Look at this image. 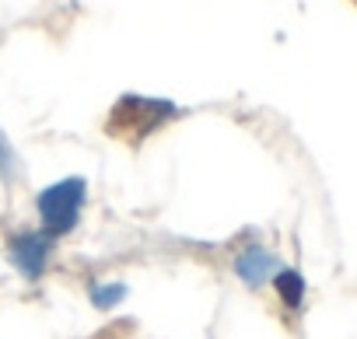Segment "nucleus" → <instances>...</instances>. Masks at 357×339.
Instances as JSON below:
<instances>
[{
  "label": "nucleus",
  "instance_id": "nucleus-1",
  "mask_svg": "<svg viewBox=\"0 0 357 339\" xmlns=\"http://www.w3.org/2000/svg\"><path fill=\"white\" fill-rule=\"evenodd\" d=\"M84 203H88V182H84L81 175H67V179L46 186V189L36 196L39 228H43L50 238H67V235H74V228L81 224Z\"/></svg>",
  "mask_w": 357,
  "mask_h": 339
},
{
  "label": "nucleus",
  "instance_id": "nucleus-2",
  "mask_svg": "<svg viewBox=\"0 0 357 339\" xmlns=\"http://www.w3.org/2000/svg\"><path fill=\"white\" fill-rule=\"evenodd\" d=\"M175 116V105L172 102H154V98H119L116 109H112V123L109 129L123 140H144L151 136L161 123H168Z\"/></svg>",
  "mask_w": 357,
  "mask_h": 339
},
{
  "label": "nucleus",
  "instance_id": "nucleus-3",
  "mask_svg": "<svg viewBox=\"0 0 357 339\" xmlns=\"http://www.w3.org/2000/svg\"><path fill=\"white\" fill-rule=\"evenodd\" d=\"M4 249H8V259L18 269V276L29 283H39L50 269L53 252H56V238H50L43 228H22L8 238Z\"/></svg>",
  "mask_w": 357,
  "mask_h": 339
},
{
  "label": "nucleus",
  "instance_id": "nucleus-4",
  "mask_svg": "<svg viewBox=\"0 0 357 339\" xmlns=\"http://www.w3.org/2000/svg\"><path fill=\"white\" fill-rule=\"evenodd\" d=\"M277 269H280V259L266 245H245L235 255V276L245 287H252V290H259L263 283H270L277 276Z\"/></svg>",
  "mask_w": 357,
  "mask_h": 339
},
{
  "label": "nucleus",
  "instance_id": "nucleus-5",
  "mask_svg": "<svg viewBox=\"0 0 357 339\" xmlns=\"http://www.w3.org/2000/svg\"><path fill=\"white\" fill-rule=\"evenodd\" d=\"M270 283H273L277 297H280L287 308H301V301H305V280H301L294 269H284V266H280Z\"/></svg>",
  "mask_w": 357,
  "mask_h": 339
},
{
  "label": "nucleus",
  "instance_id": "nucleus-6",
  "mask_svg": "<svg viewBox=\"0 0 357 339\" xmlns=\"http://www.w3.org/2000/svg\"><path fill=\"white\" fill-rule=\"evenodd\" d=\"M126 294H130V287L119 283V280H112V283H91V290H88V297H91V304H95L98 311L119 308V304L126 301Z\"/></svg>",
  "mask_w": 357,
  "mask_h": 339
},
{
  "label": "nucleus",
  "instance_id": "nucleus-7",
  "mask_svg": "<svg viewBox=\"0 0 357 339\" xmlns=\"http://www.w3.org/2000/svg\"><path fill=\"white\" fill-rule=\"evenodd\" d=\"M15 175H18V154H15L11 140L4 136V129H0V179L15 182Z\"/></svg>",
  "mask_w": 357,
  "mask_h": 339
}]
</instances>
